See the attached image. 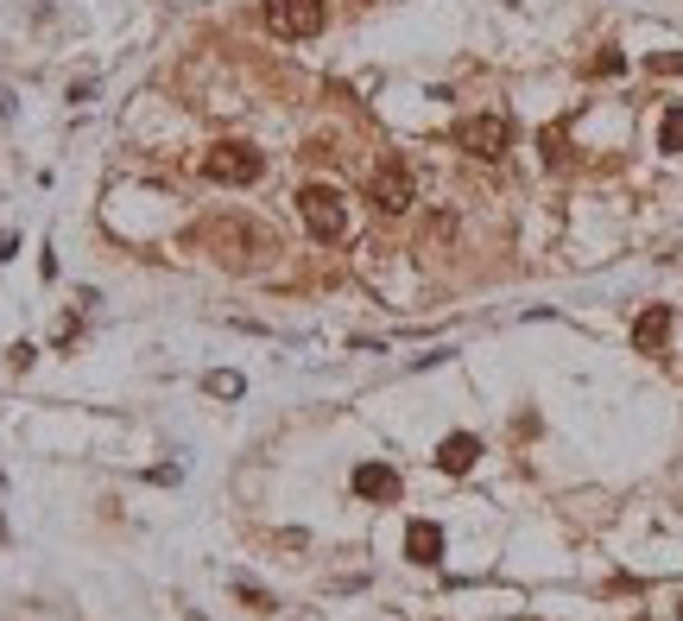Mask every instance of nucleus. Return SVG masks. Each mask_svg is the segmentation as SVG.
Returning a JSON list of instances; mask_svg holds the SVG:
<instances>
[{
  "label": "nucleus",
  "mask_w": 683,
  "mask_h": 621,
  "mask_svg": "<svg viewBox=\"0 0 683 621\" xmlns=\"http://www.w3.org/2000/svg\"><path fill=\"white\" fill-rule=\"evenodd\" d=\"M329 20L323 0H266V26L278 32V39H317Z\"/></svg>",
  "instance_id": "nucleus-3"
},
{
  "label": "nucleus",
  "mask_w": 683,
  "mask_h": 621,
  "mask_svg": "<svg viewBox=\"0 0 683 621\" xmlns=\"http://www.w3.org/2000/svg\"><path fill=\"white\" fill-rule=\"evenodd\" d=\"M646 70H658V77H683V52H658V57H646Z\"/></svg>",
  "instance_id": "nucleus-11"
},
{
  "label": "nucleus",
  "mask_w": 683,
  "mask_h": 621,
  "mask_svg": "<svg viewBox=\"0 0 683 621\" xmlns=\"http://www.w3.org/2000/svg\"><path fill=\"white\" fill-rule=\"evenodd\" d=\"M475 457H481V438H469V432H455V438L437 444V469H443V476H469Z\"/></svg>",
  "instance_id": "nucleus-8"
},
{
  "label": "nucleus",
  "mask_w": 683,
  "mask_h": 621,
  "mask_svg": "<svg viewBox=\"0 0 683 621\" xmlns=\"http://www.w3.org/2000/svg\"><path fill=\"white\" fill-rule=\"evenodd\" d=\"M190 621H202V615H190Z\"/></svg>",
  "instance_id": "nucleus-14"
},
{
  "label": "nucleus",
  "mask_w": 683,
  "mask_h": 621,
  "mask_svg": "<svg viewBox=\"0 0 683 621\" xmlns=\"http://www.w3.org/2000/svg\"><path fill=\"white\" fill-rule=\"evenodd\" d=\"M354 494H361V501H399V469L393 464H361L354 469Z\"/></svg>",
  "instance_id": "nucleus-6"
},
{
  "label": "nucleus",
  "mask_w": 683,
  "mask_h": 621,
  "mask_svg": "<svg viewBox=\"0 0 683 621\" xmlns=\"http://www.w3.org/2000/svg\"><path fill=\"white\" fill-rule=\"evenodd\" d=\"M298 216L317 241H342V235H349V204H342V190H329V184H304Z\"/></svg>",
  "instance_id": "nucleus-1"
},
{
  "label": "nucleus",
  "mask_w": 683,
  "mask_h": 621,
  "mask_svg": "<svg viewBox=\"0 0 683 621\" xmlns=\"http://www.w3.org/2000/svg\"><path fill=\"white\" fill-rule=\"evenodd\" d=\"M455 146L475 159H500L513 146V128H506L500 115H469V121H455Z\"/></svg>",
  "instance_id": "nucleus-5"
},
{
  "label": "nucleus",
  "mask_w": 683,
  "mask_h": 621,
  "mask_svg": "<svg viewBox=\"0 0 683 621\" xmlns=\"http://www.w3.org/2000/svg\"><path fill=\"white\" fill-rule=\"evenodd\" d=\"M411 165L405 159H379L374 178H367V197H374V209H386V216H399V209H411Z\"/></svg>",
  "instance_id": "nucleus-4"
},
{
  "label": "nucleus",
  "mask_w": 683,
  "mask_h": 621,
  "mask_svg": "<svg viewBox=\"0 0 683 621\" xmlns=\"http://www.w3.org/2000/svg\"><path fill=\"white\" fill-rule=\"evenodd\" d=\"M658 146H664V153H683V108H664V121H658Z\"/></svg>",
  "instance_id": "nucleus-10"
},
{
  "label": "nucleus",
  "mask_w": 683,
  "mask_h": 621,
  "mask_svg": "<svg viewBox=\"0 0 683 621\" xmlns=\"http://www.w3.org/2000/svg\"><path fill=\"white\" fill-rule=\"evenodd\" d=\"M405 558H411V565H437V558H443V526H437V520H411Z\"/></svg>",
  "instance_id": "nucleus-7"
},
{
  "label": "nucleus",
  "mask_w": 683,
  "mask_h": 621,
  "mask_svg": "<svg viewBox=\"0 0 683 621\" xmlns=\"http://www.w3.org/2000/svg\"><path fill=\"white\" fill-rule=\"evenodd\" d=\"M664 337H671V310H664V305H652L639 324H632V342H639L646 356H652V349H664Z\"/></svg>",
  "instance_id": "nucleus-9"
},
{
  "label": "nucleus",
  "mask_w": 683,
  "mask_h": 621,
  "mask_svg": "<svg viewBox=\"0 0 683 621\" xmlns=\"http://www.w3.org/2000/svg\"><path fill=\"white\" fill-rule=\"evenodd\" d=\"M202 388H209V393H222V400H234V393H241V374H209Z\"/></svg>",
  "instance_id": "nucleus-12"
},
{
  "label": "nucleus",
  "mask_w": 683,
  "mask_h": 621,
  "mask_svg": "<svg viewBox=\"0 0 683 621\" xmlns=\"http://www.w3.org/2000/svg\"><path fill=\"white\" fill-rule=\"evenodd\" d=\"M260 172H266V153L247 146V140H222V146H209V159H202V178L209 184H253Z\"/></svg>",
  "instance_id": "nucleus-2"
},
{
  "label": "nucleus",
  "mask_w": 683,
  "mask_h": 621,
  "mask_svg": "<svg viewBox=\"0 0 683 621\" xmlns=\"http://www.w3.org/2000/svg\"><path fill=\"white\" fill-rule=\"evenodd\" d=\"M234 590H241V596H247V602H253V609H273V596H266V590H260V584H234Z\"/></svg>",
  "instance_id": "nucleus-13"
}]
</instances>
